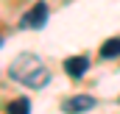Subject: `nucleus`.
Here are the masks:
<instances>
[{"label": "nucleus", "mask_w": 120, "mask_h": 114, "mask_svg": "<svg viewBox=\"0 0 120 114\" xmlns=\"http://www.w3.org/2000/svg\"><path fill=\"white\" fill-rule=\"evenodd\" d=\"M31 111V103L25 97H20V100H14V103H8V114H28Z\"/></svg>", "instance_id": "423d86ee"}, {"label": "nucleus", "mask_w": 120, "mask_h": 114, "mask_svg": "<svg viewBox=\"0 0 120 114\" xmlns=\"http://www.w3.org/2000/svg\"><path fill=\"white\" fill-rule=\"evenodd\" d=\"M101 56H103V58H117V56H120V36L109 39V42L101 47Z\"/></svg>", "instance_id": "39448f33"}, {"label": "nucleus", "mask_w": 120, "mask_h": 114, "mask_svg": "<svg viewBox=\"0 0 120 114\" xmlns=\"http://www.w3.org/2000/svg\"><path fill=\"white\" fill-rule=\"evenodd\" d=\"M8 75L22 86H31V89H39L50 81V70L45 67V61L34 53H20V56L11 61L8 67Z\"/></svg>", "instance_id": "f257e3e1"}, {"label": "nucleus", "mask_w": 120, "mask_h": 114, "mask_svg": "<svg viewBox=\"0 0 120 114\" xmlns=\"http://www.w3.org/2000/svg\"><path fill=\"white\" fill-rule=\"evenodd\" d=\"M92 106H95V97H92V95H73V97H67V100L61 103V111L81 114V111H90Z\"/></svg>", "instance_id": "7ed1b4c3"}, {"label": "nucleus", "mask_w": 120, "mask_h": 114, "mask_svg": "<svg viewBox=\"0 0 120 114\" xmlns=\"http://www.w3.org/2000/svg\"><path fill=\"white\" fill-rule=\"evenodd\" d=\"M87 70H90V58L87 56H70V58H64V72H67L70 78H81Z\"/></svg>", "instance_id": "20e7f679"}, {"label": "nucleus", "mask_w": 120, "mask_h": 114, "mask_svg": "<svg viewBox=\"0 0 120 114\" xmlns=\"http://www.w3.org/2000/svg\"><path fill=\"white\" fill-rule=\"evenodd\" d=\"M45 20H48V6L45 3H34L22 14V28H42Z\"/></svg>", "instance_id": "f03ea898"}]
</instances>
